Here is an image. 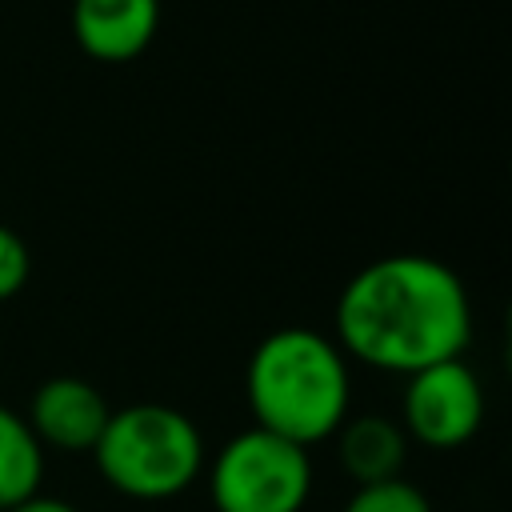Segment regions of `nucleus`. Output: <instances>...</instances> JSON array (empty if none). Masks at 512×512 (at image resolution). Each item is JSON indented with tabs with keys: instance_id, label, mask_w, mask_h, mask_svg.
Instances as JSON below:
<instances>
[{
	"instance_id": "5",
	"label": "nucleus",
	"mask_w": 512,
	"mask_h": 512,
	"mask_svg": "<svg viewBox=\"0 0 512 512\" xmlns=\"http://www.w3.org/2000/svg\"><path fill=\"white\" fill-rule=\"evenodd\" d=\"M480 420H484V388L460 356L408 376L400 428L412 440L428 448H460L476 436Z\"/></svg>"
},
{
	"instance_id": "1",
	"label": "nucleus",
	"mask_w": 512,
	"mask_h": 512,
	"mask_svg": "<svg viewBox=\"0 0 512 512\" xmlns=\"http://www.w3.org/2000/svg\"><path fill=\"white\" fill-rule=\"evenodd\" d=\"M472 336V304L464 280L416 252L364 264L336 300V344L344 356L412 376L440 360H456Z\"/></svg>"
},
{
	"instance_id": "3",
	"label": "nucleus",
	"mask_w": 512,
	"mask_h": 512,
	"mask_svg": "<svg viewBox=\"0 0 512 512\" xmlns=\"http://www.w3.org/2000/svg\"><path fill=\"white\" fill-rule=\"evenodd\" d=\"M92 456L100 476L132 500H172L208 464L200 428L168 404H128L112 412Z\"/></svg>"
},
{
	"instance_id": "8",
	"label": "nucleus",
	"mask_w": 512,
	"mask_h": 512,
	"mask_svg": "<svg viewBox=\"0 0 512 512\" xmlns=\"http://www.w3.org/2000/svg\"><path fill=\"white\" fill-rule=\"evenodd\" d=\"M336 460L348 480L360 484H380L396 480L408 456V432L388 420V416H352L336 432Z\"/></svg>"
},
{
	"instance_id": "4",
	"label": "nucleus",
	"mask_w": 512,
	"mask_h": 512,
	"mask_svg": "<svg viewBox=\"0 0 512 512\" xmlns=\"http://www.w3.org/2000/svg\"><path fill=\"white\" fill-rule=\"evenodd\" d=\"M308 492V448L256 424L236 432L208 464V500L216 512H300Z\"/></svg>"
},
{
	"instance_id": "10",
	"label": "nucleus",
	"mask_w": 512,
	"mask_h": 512,
	"mask_svg": "<svg viewBox=\"0 0 512 512\" xmlns=\"http://www.w3.org/2000/svg\"><path fill=\"white\" fill-rule=\"evenodd\" d=\"M340 512H432V504L416 484L396 476L380 484H360Z\"/></svg>"
},
{
	"instance_id": "2",
	"label": "nucleus",
	"mask_w": 512,
	"mask_h": 512,
	"mask_svg": "<svg viewBox=\"0 0 512 512\" xmlns=\"http://www.w3.org/2000/svg\"><path fill=\"white\" fill-rule=\"evenodd\" d=\"M244 396L256 428L312 448L348 420V356L316 328H276L248 360Z\"/></svg>"
},
{
	"instance_id": "6",
	"label": "nucleus",
	"mask_w": 512,
	"mask_h": 512,
	"mask_svg": "<svg viewBox=\"0 0 512 512\" xmlns=\"http://www.w3.org/2000/svg\"><path fill=\"white\" fill-rule=\"evenodd\" d=\"M112 408L104 392L80 376H52L36 388L28 408V428L40 444L64 452H92Z\"/></svg>"
},
{
	"instance_id": "9",
	"label": "nucleus",
	"mask_w": 512,
	"mask_h": 512,
	"mask_svg": "<svg viewBox=\"0 0 512 512\" xmlns=\"http://www.w3.org/2000/svg\"><path fill=\"white\" fill-rule=\"evenodd\" d=\"M44 444L32 436L28 420L0 404V512L40 492Z\"/></svg>"
},
{
	"instance_id": "11",
	"label": "nucleus",
	"mask_w": 512,
	"mask_h": 512,
	"mask_svg": "<svg viewBox=\"0 0 512 512\" xmlns=\"http://www.w3.org/2000/svg\"><path fill=\"white\" fill-rule=\"evenodd\" d=\"M32 276V252L28 244L8 228L0 224V300L16 296Z\"/></svg>"
},
{
	"instance_id": "7",
	"label": "nucleus",
	"mask_w": 512,
	"mask_h": 512,
	"mask_svg": "<svg viewBox=\"0 0 512 512\" xmlns=\"http://www.w3.org/2000/svg\"><path fill=\"white\" fill-rule=\"evenodd\" d=\"M160 28V0H72V36L100 64L136 60Z\"/></svg>"
},
{
	"instance_id": "12",
	"label": "nucleus",
	"mask_w": 512,
	"mask_h": 512,
	"mask_svg": "<svg viewBox=\"0 0 512 512\" xmlns=\"http://www.w3.org/2000/svg\"><path fill=\"white\" fill-rule=\"evenodd\" d=\"M8 512H80V508H72L68 500H56V496H28V500H20V504H12Z\"/></svg>"
}]
</instances>
